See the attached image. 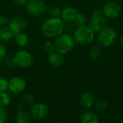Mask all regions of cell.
Masks as SVG:
<instances>
[{
	"label": "cell",
	"instance_id": "cell-22",
	"mask_svg": "<svg viewBox=\"0 0 123 123\" xmlns=\"http://www.w3.org/2000/svg\"><path fill=\"white\" fill-rule=\"evenodd\" d=\"M12 99L10 95L6 92H0V107L6 108L11 103Z\"/></svg>",
	"mask_w": 123,
	"mask_h": 123
},
{
	"label": "cell",
	"instance_id": "cell-30",
	"mask_svg": "<svg viewBox=\"0 0 123 123\" xmlns=\"http://www.w3.org/2000/svg\"><path fill=\"white\" fill-rule=\"evenodd\" d=\"M9 19L6 16L0 15V27H1L7 26L9 24Z\"/></svg>",
	"mask_w": 123,
	"mask_h": 123
},
{
	"label": "cell",
	"instance_id": "cell-35",
	"mask_svg": "<svg viewBox=\"0 0 123 123\" xmlns=\"http://www.w3.org/2000/svg\"><path fill=\"white\" fill-rule=\"evenodd\" d=\"M122 29L123 30V23H122Z\"/></svg>",
	"mask_w": 123,
	"mask_h": 123
},
{
	"label": "cell",
	"instance_id": "cell-28",
	"mask_svg": "<svg viewBox=\"0 0 123 123\" xmlns=\"http://www.w3.org/2000/svg\"><path fill=\"white\" fill-rule=\"evenodd\" d=\"M7 55V48L5 45L0 42V61H4Z\"/></svg>",
	"mask_w": 123,
	"mask_h": 123
},
{
	"label": "cell",
	"instance_id": "cell-34",
	"mask_svg": "<svg viewBox=\"0 0 123 123\" xmlns=\"http://www.w3.org/2000/svg\"><path fill=\"white\" fill-rule=\"evenodd\" d=\"M121 65H122V67L123 68V60H122V62H121Z\"/></svg>",
	"mask_w": 123,
	"mask_h": 123
},
{
	"label": "cell",
	"instance_id": "cell-1",
	"mask_svg": "<svg viewBox=\"0 0 123 123\" xmlns=\"http://www.w3.org/2000/svg\"><path fill=\"white\" fill-rule=\"evenodd\" d=\"M65 22L61 17H48L41 24L42 34L49 40L55 39L64 32Z\"/></svg>",
	"mask_w": 123,
	"mask_h": 123
},
{
	"label": "cell",
	"instance_id": "cell-21",
	"mask_svg": "<svg viewBox=\"0 0 123 123\" xmlns=\"http://www.w3.org/2000/svg\"><path fill=\"white\" fill-rule=\"evenodd\" d=\"M102 50L99 46H93L88 51V57L91 60H96L100 57Z\"/></svg>",
	"mask_w": 123,
	"mask_h": 123
},
{
	"label": "cell",
	"instance_id": "cell-23",
	"mask_svg": "<svg viewBox=\"0 0 123 123\" xmlns=\"http://www.w3.org/2000/svg\"><path fill=\"white\" fill-rule=\"evenodd\" d=\"M94 109L97 112H104L108 107V105L105 100H99L94 103Z\"/></svg>",
	"mask_w": 123,
	"mask_h": 123
},
{
	"label": "cell",
	"instance_id": "cell-9",
	"mask_svg": "<svg viewBox=\"0 0 123 123\" xmlns=\"http://www.w3.org/2000/svg\"><path fill=\"white\" fill-rule=\"evenodd\" d=\"M26 81L21 76H14L9 80L8 84V89L14 94H18L23 92L26 88Z\"/></svg>",
	"mask_w": 123,
	"mask_h": 123
},
{
	"label": "cell",
	"instance_id": "cell-33",
	"mask_svg": "<svg viewBox=\"0 0 123 123\" xmlns=\"http://www.w3.org/2000/svg\"><path fill=\"white\" fill-rule=\"evenodd\" d=\"M119 43H120V45L123 48V35H122L120 37V38H119Z\"/></svg>",
	"mask_w": 123,
	"mask_h": 123
},
{
	"label": "cell",
	"instance_id": "cell-12",
	"mask_svg": "<svg viewBox=\"0 0 123 123\" xmlns=\"http://www.w3.org/2000/svg\"><path fill=\"white\" fill-rule=\"evenodd\" d=\"M87 25L94 33L98 34L105 26H107V18L104 16L91 17L90 22Z\"/></svg>",
	"mask_w": 123,
	"mask_h": 123
},
{
	"label": "cell",
	"instance_id": "cell-15",
	"mask_svg": "<svg viewBox=\"0 0 123 123\" xmlns=\"http://www.w3.org/2000/svg\"><path fill=\"white\" fill-rule=\"evenodd\" d=\"M30 40V37L25 32H19L14 35V41L15 44L20 48H26L29 45Z\"/></svg>",
	"mask_w": 123,
	"mask_h": 123
},
{
	"label": "cell",
	"instance_id": "cell-26",
	"mask_svg": "<svg viewBox=\"0 0 123 123\" xmlns=\"http://www.w3.org/2000/svg\"><path fill=\"white\" fill-rule=\"evenodd\" d=\"M8 84L9 80H7L5 76L0 74V92H6L8 89Z\"/></svg>",
	"mask_w": 123,
	"mask_h": 123
},
{
	"label": "cell",
	"instance_id": "cell-16",
	"mask_svg": "<svg viewBox=\"0 0 123 123\" xmlns=\"http://www.w3.org/2000/svg\"><path fill=\"white\" fill-rule=\"evenodd\" d=\"M14 34L7 26L2 27L0 29V41L2 43H8L14 40Z\"/></svg>",
	"mask_w": 123,
	"mask_h": 123
},
{
	"label": "cell",
	"instance_id": "cell-19",
	"mask_svg": "<svg viewBox=\"0 0 123 123\" xmlns=\"http://www.w3.org/2000/svg\"><path fill=\"white\" fill-rule=\"evenodd\" d=\"M30 115L26 110L18 111L16 115V123H30Z\"/></svg>",
	"mask_w": 123,
	"mask_h": 123
},
{
	"label": "cell",
	"instance_id": "cell-13",
	"mask_svg": "<svg viewBox=\"0 0 123 123\" xmlns=\"http://www.w3.org/2000/svg\"><path fill=\"white\" fill-rule=\"evenodd\" d=\"M48 61L50 66L55 68L61 67L64 64V62H65L64 55L56 51H54L52 53L48 54Z\"/></svg>",
	"mask_w": 123,
	"mask_h": 123
},
{
	"label": "cell",
	"instance_id": "cell-2",
	"mask_svg": "<svg viewBox=\"0 0 123 123\" xmlns=\"http://www.w3.org/2000/svg\"><path fill=\"white\" fill-rule=\"evenodd\" d=\"M53 43L55 51L64 55L74 49L76 43L72 35L69 33L63 32L54 39Z\"/></svg>",
	"mask_w": 123,
	"mask_h": 123
},
{
	"label": "cell",
	"instance_id": "cell-36",
	"mask_svg": "<svg viewBox=\"0 0 123 123\" xmlns=\"http://www.w3.org/2000/svg\"><path fill=\"white\" fill-rule=\"evenodd\" d=\"M0 29H1V27H0Z\"/></svg>",
	"mask_w": 123,
	"mask_h": 123
},
{
	"label": "cell",
	"instance_id": "cell-7",
	"mask_svg": "<svg viewBox=\"0 0 123 123\" xmlns=\"http://www.w3.org/2000/svg\"><path fill=\"white\" fill-rule=\"evenodd\" d=\"M102 11L105 18L115 19L121 14L122 6L117 1H109L104 4Z\"/></svg>",
	"mask_w": 123,
	"mask_h": 123
},
{
	"label": "cell",
	"instance_id": "cell-31",
	"mask_svg": "<svg viewBox=\"0 0 123 123\" xmlns=\"http://www.w3.org/2000/svg\"><path fill=\"white\" fill-rule=\"evenodd\" d=\"M28 0H12V2L14 5L19 7H25Z\"/></svg>",
	"mask_w": 123,
	"mask_h": 123
},
{
	"label": "cell",
	"instance_id": "cell-14",
	"mask_svg": "<svg viewBox=\"0 0 123 123\" xmlns=\"http://www.w3.org/2000/svg\"><path fill=\"white\" fill-rule=\"evenodd\" d=\"M95 98L92 93L89 92H86L83 93L80 98V104L81 105L86 109H89L94 105Z\"/></svg>",
	"mask_w": 123,
	"mask_h": 123
},
{
	"label": "cell",
	"instance_id": "cell-17",
	"mask_svg": "<svg viewBox=\"0 0 123 123\" xmlns=\"http://www.w3.org/2000/svg\"><path fill=\"white\" fill-rule=\"evenodd\" d=\"M81 123H98L99 119L97 115L92 111L85 112L81 117Z\"/></svg>",
	"mask_w": 123,
	"mask_h": 123
},
{
	"label": "cell",
	"instance_id": "cell-4",
	"mask_svg": "<svg viewBox=\"0 0 123 123\" xmlns=\"http://www.w3.org/2000/svg\"><path fill=\"white\" fill-rule=\"evenodd\" d=\"M16 66L22 69H27L30 68L34 63L32 55L27 50L20 48L13 54Z\"/></svg>",
	"mask_w": 123,
	"mask_h": 123
},
{
	"label": "cell",
	"instance_id": "cell-24",
	"mask_svg": "<svg viewBox=\"0 0 123 123\" xmlns=\"http://www.w3.org/2000/svg\"><path fill=\"white\" fill-rule=\"evenodd\" d=\"M43 50L48 54L52 53L53 52L55 51V46H54L53 41L49 39L43 43Z\"/></svg>",
	"mask_w": 123,
	"mask_h": 123
},
{
	"label": "cell",
	"instance_id": "cell-6",
	"mask_svg": "<svg viewBox=\"0 0 123 123\" xmlns=\"http://www.w3.org/2000/svg\"><path fill=\"white\" fill-rule=\"evenodd\" d=\"M47 6L44 0H28L25 10L29 16L37 18L46 14Z\"/></svg>",
	"mask_w": 123,
	"mask_h": 123
},
{
	"label": "cell",
	"instance_id": "cell-29",
	"mask_svg": "<svg viewBox=\"0 0 123 123\" xmlns=\"http://www.w3.org/2000/svg\"><path fill=\"white\" fill-rule=\"evenodd\" d=\"M8 120V114L5 108L0 107V123H6Z\"/></svg>",
	"mask_w": 123,
	"mask_h": 123
},
{
	"label": "cell",
	"instance_id": "cell-8",
	"mask_svg": "<svg viewBox=\"0 0 123 123\" xmlns=\"http://www.w3.org/2000/svg\"><path fill=\"white\" fill-rule=\"evenodd\" d=\"M8 27L11 29L14 35L25 32L28 27V22L25 18L22 16H14L9 19Z\"/></svg>",
	"mask_w": 123,
	"mask_h": 123
},
{
	"label": "cell",
	"instance_id": "cell-5",
	"mask_svg": "<svg viewBox=\"0 0 123 123\" xmlns=\"http://www.w3.org/2000/svg\"><path fill=\"white\" fill-rule=\"evenodd\" d=\"M117 38V31L111 26H105L97 35L98 43L104 47L111 46L115 43Z\"/></svg>",
	"mask_w": 123,
	"mask_h": 123
},
{
	"label": "cell",
	"instance_id": "cell-25",
	"mask_svg": "<svg viewBox=\"0 0 123 123\" xmlns=\"http://www.w3.org/2000/svg\"><path fill=\"white\" fill-rule=\"evenodd\" d=\"M22 101L26 105H32L35 103V97L31 93H25L22 95Z\"/></svg>",
	"mask_w": 123,
	"mask_h": 123
},
{
	"label": "cell",
	"instance_id": "cell-10",
	"mask_svg": "<svg viewBox=\"0 0 123 123\" xmlns=\"http://www.w3.org/2000/svg\"><path fill=\"white\" fill-rule=\"evenodd\" d=\"M48 107L44 103H34L30 109V115L37 120L45 119L48 115Z\"/></svg>",
	"mask_w": 123,
	"mask_h": 123
},
{
	"label": "cell",
	"instance_id": "cell-18",
	"mask_svg": "<svg viewBox=\"0 0 123 123\" xmlns=\"http://www.w3.org/2000/svg\"><path fill=\"white\" fill-rule=\"evenodd\" d=\"M61 10L62 9L57 4H50L47 6L46 14L49 17H60Z\"/></svg>",
	"mask_w": 123,
	"mask_h": 123
},
{
	"label": "cell",
	"instance_id": "cell-27",
	"mask_svg": "<svg viewBox=\"0 0 123 123\" xmlns=\"http://www.w3.org/2000/svg\"><path fill=\"white\" fill-rule=\"evenodd\" d=\"M4 63L5 65L9 67V68H14L16 66L15 65V62L14 60V57L13 55H6V57L4 58Z\"/></svg>",
	"mask_w": 123,
	"mask_h": 123
},
{
	"label": "cell",
	"instance_id": "cell-32",
	"mask_svg": "<svg viewBox=\"0 0 123 123\" xmlns=\"http://www.w3.org/2000/svg\"><path fill=\"white\" fill-rule=\"evenodd\" d=\"M100 16H104L102 11L101 9H97L95 10H94V12H92L91 17H100Z\"/></svg>",
	"mask_w": 123,
	"mask_h": 123
},
{
	"label": "cell",
	"instance_id": "cell-3",
	"mask_svg": "<svg viewBox=\"0 0 123 123\" xmlns=\"http://www.w3.org/2000/svg\"><path fill=\"white\" fill-rule=\"evenodd\" d=\"M73 37L75 43L81 45H89L93 43L95 37V33L89 28L88 25L82 26L75 29Z\"/></svg>",
	"mask_w": 123,
	"mask_h": 123
},
{
	"label": "cell",
	"instance_id": "cell-11",
	"mask_svg": "<svg viewBox=\"0 0 123 123\" xmlns=\"http://www.w3.org/2000/svg\"><path fill=\"white\" fill-rule=\"evenodd\" d=\"M79 14V11L73 6H66L61 10V18L65 23H72L76 16Z\"/></svg>",
	"mask_w": 123,
	"mask_h": 123
},
{
	"label": "cell",
	"instance_id": "cell-20",
	"mask_svg": "<svg viewBox=\"0 0 123 123\" xmlns=\"http://www.w3.org/2000/svg\"><path fill=\"white\" fill-rule=\"evenodd\" d=\"M71 24L75 28L87 25V18L84 14L79 12V14L76 16V17Z\"/></svg>",
	"mask_w": 123,
	"mask_h": 123
}]
</instances>
